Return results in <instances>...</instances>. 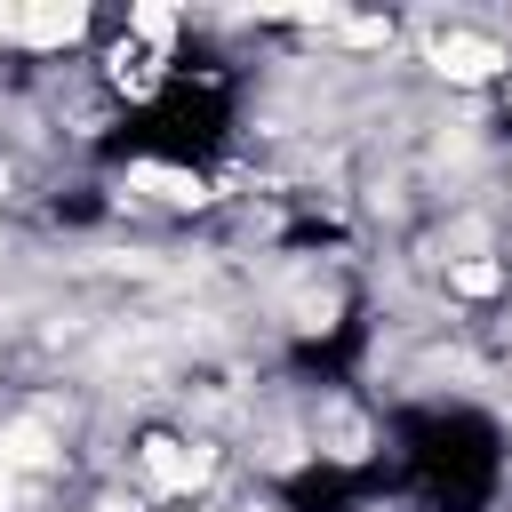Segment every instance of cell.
<instances>
[{"mask_svg":"<svg viewBox=\"0 0 512 512\" xmlns=\"http://www.w3.org/2000/svg\"><path fill=\"white\" fill-rule=\"evenodd\" d=\"M432 64H440L448 80H496L512 56H504L496 40H480V32H440V40H432Z\"/></svg>","mask_w":512,"mask_h":512,"instance_id":"cell-1","label":"cell"}]
</instances>
